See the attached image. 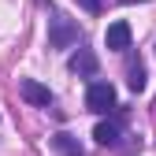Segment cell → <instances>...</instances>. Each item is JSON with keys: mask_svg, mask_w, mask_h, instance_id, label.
I'll return each mask as SVG.
<instances>
[{"mask_svg": "<svg viewBox=\"0 0 156 156\" xmlns=\"http://www.w3.org/2000/svg\"><path fill=\"white\" fill-rule=\"evenodd\" d=\"M86 108L97 112V115H108L115 108V86L112 82H93L89 93H86Z\"/></svg>", "mask_w": 156, "mask_h": 156, "instance_id": "6da1fadb", "label": "cell"}, {"mask_svg": "<svg viewBox=\"0 0 156 156\" xmlns=\"http://www.w3.org/2000/svg\"><path fill=\"white\" fill-rule=\"evenodd\" d=\"M19 93H23V101L34 104V108H48V104H52L48 86H41L37 78H23V82H19Z\"/></svg>", "mask_w": 156, "mask_h": 156, "instance_id": "7a4b0ae2", "label": "cell"}, {"mask_svg": "<svg viewBox=\"0 0 156 156\" xmlns=\"http://www.w3.org/2000/svg\"><path fill=\"white\" fill-rule=\"evenodd\" d=\"M74 41H78V26H71L67 19H60V15H56V19H52L48 45H52V48H67V45H74Z\"/></svg>", "mask_w": 156, "mask_h": 156, "instance_id": "3957f363", "label": "cell"}, {"mask_svg": "<svg viewBox=\"0 0 156 156\" xmlns=\"http://www.w3.org/2000/svg\"><path fill=\"white\" fill-rule=\"evenodd\" d=\"M104 45H108L112 52H126V48H130V26L123 23V19H115V23L104 30Z\"/></svg>", "mask_w": 156, "mask_h": 156, "instance_id": "277c9868", "label": "cell"}, {"mask_svg": "<svg viewBox=\"0 0 156 156\" xmlns=\"http://www.w3.org/2000/svg\"><path fill=\"white\" fill-rule=\"evenodd\" d=\"M67 67H71V71H74L78 78H93L101 63H97V56H93L89 48H78V52L71 56V63H67Z\"/></svg>", "mask_w": 156, "mask_h": 156, "instance_id": "5b68a950", "label": "cell"}, {"mask_svg": "<svg viewBox=\"0 0 156 156\" xmlns=\"http://www.w3.org/2000/svg\"><path fill=\"white\" fill-rule=\"evenodd\" d=\"M52 145L60 149L63 156H82V145H78V138H74V134H56V138H52Z\"/></svg>", "mask_w": 156, "mask_h": 156, "instance_id": "8992f818", "label": "cell"}, {"mask_svg": "<svg viewBox=\"0 0 156 156\" xmlns=\"http://www.w3.org/2000/svg\"><path fill=\"white\" fill-rule=\"evenodd\" d=\"M93 138L101 141V145H119V126H115V123H97Z\"/></svg>", "mask_w": 156, "mask_h": 156, "instance_id": "52a82bcc", "label": "cell"}, {"mask_svg": "<svg viewBox=\"0 0 156 156\" xmlns=\"http://www.w3.org/2000/svg\"><path fill=\"white\" fill-rule=\"evenodd\" d=\"M126 86H130L134 93L145 89V67H141V63H130V71H126Z\"/></svg>", "mask_w": 156, "mask_h": 156, "instance_id": "ba28073f", "label": "cell"}, {"mask_svg": "<svg viewBox=\"0 0 156 156\" xmlns=\"http://www.w3.org/2000/svg\"><path fill=\"white\" fill-rule=\"evenodd\" d=\"M78 4H82L86 11H101V0H78Z\"/></svg>", "mask_w": 156, "mask_h": 156, "instance_id": "9c48e42d", "label": "cell"}]
</instances>
